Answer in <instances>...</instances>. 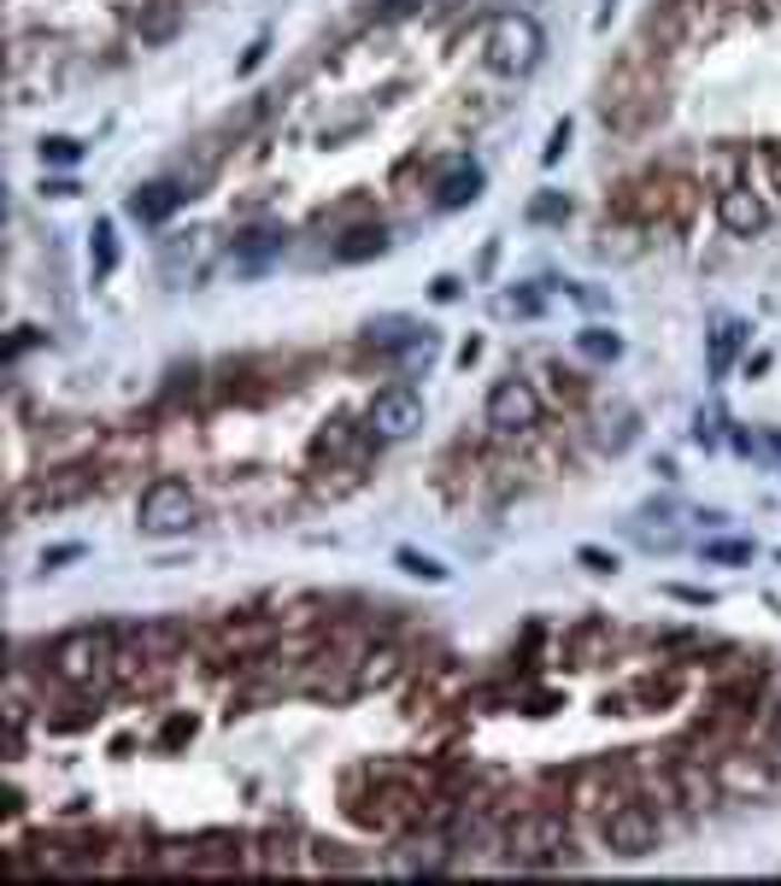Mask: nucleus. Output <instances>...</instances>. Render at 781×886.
Here are the masks:
<instances>
[{
	"mask_svg": "<svg viewBox=\"0 0 781 886\" xmlns=\"http://www.w3.org/2000/svg\"><path fill=\"white\" fill-rule=\"evenodd\" d=\"M89 487H94V470H89V464H66V470H48V476H36L30 493H24V505L66 511V505H77Z\"/></svg>",
	"mask_w": 781,
	"mask_h": 886,
	"instance_id": "f8f14e48",
	"label": "nucleus"
},
{
	"mask_svg": "<svg viewBox=\"0 0 781 886\" xmlns=\"http://www.w3.org/2000/svg\"><path fill=\"white\" fill-rule=\"evenodd\" d=\"M182 200H194V194L182 189L177 177H159V182H141V189L123 200V212H130L136 223H164L171 212H182Z\"/></svg>",
	"mask_w": 781,
	"mask_h": 886,
	"instance_id": "ddd939ff",
	"label": "nucleus"
},
{
	"mask_svg": "<svg viewBox=\"0 0 781 886\" xmlns=\"http://www.w3.org/2000/svg\"><path fill=\"white\" fill-rule=\"evenodd\" d=\"M770 739H775V752H781V711H775V728H770Z\"/></svg>",
	"mask_w": 781,
	"mask_h": 886,
	"instance_id": "58836bf2",
	"label": "nucleus"
},
{
	"mask_svg": "<svg viewBox=\"0 0 781 886\" xmlns=\"http://www.w3.org/2000/svg\"><path fill=\"white\" fill-rule=\"evenodd\" d=\"M600 112H605L611 130H623V135L647 130V123L664 112V77H658V66H652L647 53H623V66L605 77Z\"/></svg>",
	"mask_w": 781,
	"mask_h": 886,
	"instance_id": "f257e3e1",
	"label": "nucleus"
},
{
	"mask_svg": "<svg viewBox=\"0 0 781 886\" xmlns=\"http://www.w3.org/2000/svg\"><path fill=\"white\" fill-rule=\"evenodd\" d=\"M247 839L236 834H206L194 839V875H236V869H253V857H241Z\"/></svg>",
	"mask_w": 781,
	"mask_h": 886,
	"instance_id": "4468645a",
	"label": "nucleus"
},
{
	"mask_svg": "<svg viewBox=\"0 0 781 886\" xmlns=\"http://www.w3.org/2000/svg\"><path fill=\"white\" fill-rule=\"evenodd\" d=\"M94 246H89V264H94V276H112V264H118V241H112V223H94V235H89Z\"/></svg>",
	"mask_w": 781,
	"mask_h": 886,
	"instance_id": "a878e982",
	"label": "nucleus"
},
{
	"mask_svg": "<svg viewBox=\"0 0 781 886\" xmlns=\"http://www.w3.org/2000/svg\"><path fill=\"white\" fill-rule=\"evenodd\" d=\"M575 805H582V811H593V816L617 811V805H623V781H617L611 769H593V775H582V787H575Z\"/></svg>",
	"mask_w": 781,
	"mask_h": 886,
	"instance_id": "aec40b11",
	"label": "nucleus"
},
{
	"mask_svg": "<svg viewBox=\"0 0 781 886\" xmlns=\"http://www.w3.org/2000/svg\"><path fill=\"white\" fill-rule=\"evenodd\" d=\"M717 781H723L729 793H764L770 787V775L758 764H740V757H723V764H717Z\"/></svg>",
	"mask_w": 781,
	"mask_h": 886,
	"instance_id": "4be33fe9",
	"label": "nucleus"
},
{
	"mask_svg": "<svg viewBox=\"0 0 781 886\" xmlns=\"http://www.w3.org/2000/svg\"><path fill=\"white\" fill-rule=\"evenodd\" d=\"M282 246H288V235H282V230H253V235H241V241H236V253H230V259H236V271H241V276H253V271H264L271 259H282Z\"/></svg>",
	"mask_w": 781,
	"mask_h": 886,
	"instance_id": "f3484780",
	"label": "nucleus"
},
{
	"mask_svg": "<svg viewBox=\"0 0 781 886\" xmlns=\"http://www.w3.org/2000/svg\"><path fill=\"white\" fill-rule=\"evenodd\" d=\"M541 53H547V36H541V24H534L529 12H500V18H488V36H482L488 71H500V77H529L534 66H541Z\"/></svg>",
	"mask_w": 781,
	"mask_h": 886,
	"instance_id": "7ed1b4c3",
	"label": "nucleus"
},
{
	"mask_svg": "<svg viewBox=\"0 0 781 886\" xmlns=\"http://www.w3.org/2000/svg\"><path fill=\"white\" fill-rule=\"evenodd\" d=\"M189 734H194V716H177V723H164V746H182Z\"/></svg>",
	"mask_w": 781,
	"mask_h": 886,
	"instance_id": "e433bc0d",
	"label": "nucleus"
},
{
	"mask_svg": "<svg viewBox=\"0 0 781 886\" xmlns=\"http://www.w3.org/2000/svg\"><path fill=\"white\" fill-rule=\"evenodd\" d=\"M394 669H400V652H394V646L364 652V657H359V687H382V682H394Z\"/></svg>",
	"mask_w": 781,
	"mask_h": 886,
	"instance_id": "5701e85b",
	"label": "nucleus"
},
{
	"mask_svg": "<svg viewBox=\"0 0 781 886\" xmlns=\"http://www.w3.org/2000/svg\"><path fill=\"white\" fill-rule=\"evenodd\" d=\"M418 429H423V400L411 394V387H382L364 411L370 441H405V435H418Z\"/></svg>",
	"mask_w": 781,
	"mask_h": 886,
	"instance_id": "0eeeda50",
	"label": "nucleus"
},
{
	"mask_svg": "<svg viewBox=\"0 0 781 886\" xmlns=\"http://www.w3.org/2000/svg\"><path fill=\"white\" fill-rule=\"evenodd\" d=\"M564 148H570V118L552 123V135H547V148H541V164H559V159H564Z\"/></svg>",
	"mask_w": 781,
	"mask_h": 886,
	"instance_id": "7c9ffc66",
	"label": "nucleus"
},
{
	"mask_svg": "<svg viewBox=\"0 0 781 886\" xmlns=\"http://www.w3.org/2000/svg\"><path fill=\"white\" fill-rule=\"evenodd\" d=\"M277 634H282V623H271V616H230V623H218L212 646L223 664H253V657L271 652Z\"/></svg>",
	"mask_w": 781,
	"mask_h": 886,
	"instance_id": "1a4fd4ad",
	"label": "nucleus"
},
{
	"mask_svg": "<svg viewBox=\"0 0 781 886\" xmlns=\"http://www.w3.org/2000/svg\"><path fill=\"white\" fill-rule=\"evenodd\" d=\"M264 53H271V36H259L253 48L241 53V71H259V66H264Z\"/></svg>",
	"mask_w": 781,
	"mask_h": 886,
	"instance_id": "c9c22d12",
	"label": "nucleus"
},
{
	"mask_svg": "<svg viewBox=\"0 0 781 886\" xmlns=\"http://www.w3.org/2000/svg\"><path fill=\"white\" fill-rule=\"evenodd\" d=\"M775 558H781V552H775Z\"/></svg>",
	"mask_w": 781,
	"mask_h": 886,
	"instance_id": "79ce46f5",
	"label": "nucleus"
},
{
	"mask_svg": "<svg viewBox=\"0 0 781 886\" xmlns=\"http://www.w3.org/2000/svg\"><path fill=\"white\" fill-rule=\"evenodd\" d=\"M705 558L711 564H752V541H711Z\"/></svg>",
	"mask_w": 781,
	"mask_h": 886,
	"instance_id": "c756f323",
	"label": "nucleus"
},
{
	"mask_svg": "<svg viewBox=\"0 0 781 886\" xmlns=\"http://www.w3.org/2000/svg\"><path fill=\"white\" fill-rule=\"evenodd\" d=\"M200 523V500L189 493V482L159 476L141 493V534H189Z\"/></svg>",
	"mask_w": 781,
	"mask_h": 886,
	"instance_id": "423d86ee",
	"label": "nucleus"
},
{
	"mask_svg": "<svg viewBox=\"0 0 781 886\" xmlns=\"http://www.w3.org/2000/svg\"><path fill=\"white\" fill-rule=\"evenodd\" d=\"M82 558V546H48L41 552V570H59V564H77Z\"/></svg>",
	"mask_w": 781,
	"mask_h": 886,
	"instance_id": "f704fd0d",
	"label": "nucleus"
},
{
	"mask_svg": "<svg viewBox=\"0 0 781 886\" xmlns=\"http://www.w3.org/2000/svg\"><path fill=\"white\" fill-rule=\"evenodd\" d=\"M429 294H435V300H459V282H452V276H435V288H429Z\"/></svg>",
	"mask_w": 781,
	"mask_h": 886,
	"instance_id": "4c0bfd02",
	"label": "nucleus"
},
{
	"mask_svg": "<svg viewBox=\"0 0 781 886\" xmlns=\"http://www.w3.org/2000/svg\"><path fill=\"white\" fill-rule=\"evenodd\" d=\"M382 246H388V230H382V223H359L353 235H341L336 259H341V264H364V259H377Z\"/></svg>",
	"mask_w": 781,
	"mask_h": 886,
	"instance_id": "412c9836",
	"label": "nucleus"
},
{
	"mask_svg": "<svg viewBox=\"0 0 781 886\" xmlns=\"http://www.w3.org/2000/svg\"><path fill=\"white\" fill-rule=\"evenodd\" d=\"M734 353H740V323H717V335H711V376H729Z\"/></svg>",
	"mask_w": 781,
	"mask_h": 886,
	"instance_id": "b1692460",
	"label": "nucleus"
},
{
	"mask_svg": "<svg viewBox=\"0 0 781 886\" xmlns=\"http://www.w3.org/2000/svg\"><path fill=\"white\" fill-rule=\"evenodd\" d=\"M112 664H118V634L112 628H71V634H59L53 652H48V675L71 693H100L112 682Z\"/></svg>",
	"mask_w": 781,
	"mask_h": 886,
	"instance_id": "f03ea898",
	"label": "nucleus"
},
{
	"mask_svg": "<svg viewBox=\"0 0 781 886\" xmlns=\"http://www.w3.org/2000/svg\"><path fill=\"white\" fill-rule=\"evenodd\" d=\"M534 423H541V394H534V382H523V376L493 382V394H488V429L493 435H523Z\"/></svg>",
	"mask_w": 781,
	"mask_h": 886,
	"instance_id": "6e6552de",
	"label": "nucleus"
},
{
	"mask_svg": "<svg viewBox=\"0 0 781 886\" xmlns=\"http://www.w3.org/2000/svg\"><path fill=\"white\" fill-rule=\"evenodd\" d=\"M575 564L593 570V575H617V558H611V552H600V546H582V552H575Z\"/></svg>",
	"mask_w": 781,
	"mask_h": 886,
	"instance_id": "2f4dec72",
	"label": "nucleus"
},
{
	"mask_svg": "<svg viewBox=\"0 0 781 886\" xmlns=\"http://www.w3.org/2000/svg\"><path fill=\"white\" fill-rule=\"evenodd\" d=\"M770 7H781V0H770Z\"/></svg>",
	"mask_w": 781,
	"mask_h": 886,
	"instance_id": "a19ab883",
	"label": "nucleus"
},
{
	"mask_svg": "<svg viewBox=\"0 0 781 886\" xmlns=\"http://www.w3.org/2000/svg\"><path fill=\"white\" fill-rule=\"evenodd\" d=\"M770 446H775V452H781V435H770Z\"/></svg>",
	"mask_w": 781,
	"mask_h": 886,
	"instance_id": "ea45409f",
	"label": "nucleus"
},
{
	"mask_svg": "<svg viewBox=\"0 0 781 886\" xmlns=\"http://www.w3.org/2000/svg\"><path fill=\"white\" fill-rule=\"evenodd\" d=\"M575 346H582L588 359H617V353H623V335H611V329H582Z\"/></svg>",
	"mask_w": 781,
	"mask_h": 886,
	"instance_id": "bb28decb",
	"label": "nucleus"
},
{
	"mask_svg": "<svg viewBox=\"0 0 781 886\" xmlns=\"http://www.w3.org/2000/svg\"><path fill=\"white\" fill-rule=\"evenodd\" d=\"M470 200H482V164L477 159H452L441 171V182H435V205L441 212H459V205H470Z\"/></svg>",
	"mask_w": 781,
	"mask_h": 886,
	"instance_id": "2eb2a0df",
	"label": "nucleus"
},
{
	"mask_svg": "<svg viewBox=\"0 0 781 886\" xmlns=\"http://www.w3.org/2000/svg\"><path fill=\"white\" fill-rule=\"evenodd\" d=\"M418 7H429V0H377V18H388V24H394V18H411Z\"/></svg>",
	"mask_w": 781,
	"mask_h": 886,
	"instance_id": "72a5a7b5",
	"label": "nucleus"
},
{
	"mask_svg": "<svg viewBox=\"0 0 781 886\" xmlns=\"http://www.w3.org/2000/svg\"><path fill=\"white\" fill-rule=\"evenodd\" d=\"M218 259V235L212 230H189V235H171L164 241V276L171 282H200Z\"/></svg>",
	"mask_w": 781,
	"mask_h": 886,
	"instance_id": "9d476101",
	"label": "nucleus"
},
{
	"mask_svg": "<svg viewBox=\"0 0 781 886\" xmlns=\"http://www.w3.org/2000/svg\"><path fill=\"white\" fill-rule=\"evenodd\" d=\"M36 153H41V164H77V159H82V148H77L71 135H41Z\"/></svg>",
	"mask_w": 781,
	"mask_h": 886,
	"instance_id": "c85d7f7f",
	"label": "nucleus"
},
{
	"mask_svg": "<svg viewBox=\"0 0 781 886\" xmlns=\"http://www.w3.org/2000/svg\"><path fill=\"white\" fill-rule=\"evenodd\" d=\"M500 312H505V318H534V312H541V294H505Z\"/></svg>",
	"mask_w": 781,
	"mask_h": 886,
	"instance_id": "473e14b6",
	"label": "nucleus"
},
{
	"mask_svg": "<svg viewBox=\"0 0 781 886\" xmlns=\"http://www.w3.org/2000/svg\"><path fill=\"white\" fill-rule=\"evenodd\" d=\"M364 341L377 353H429V329H418L411 318H377L364 329Z\"/></svg>",
	"mask_w": 781,
	"mask_h": 886,
	"instance_id": "dca6fc26",
	"label": "nucleus"
},
{
	"mask_svg": "<svg viewBox=\"0 0 781 886\" xmlns=\"http://www.w3.org/2000/svg\"><path fill=\"white\" fill-rule=\"evenodd\" d=\"M564 852H570V822H564V811L534 805V811H518V816L505 822V857L518 863V869L559 863Z\"/></svg>",
	"mask_w": 781,
	"mask_h": 886,
	"instance_id": "20e7f679",
	"label": "nucleus"
},
{
	"mask_svg": "<svg viewBox=\"0 0 781 886\" xmlns=\"http://www.w3.org/2000/svg\"><path fill=\"white\" fill-rule=\"evenodd\" d=\"M394 564H400L405 575H418V582H435V587L447 582V564H441V558H429V552H411V546H400V552H394Z\"/></svg>",
	"mask_w": 781,
	"mask_h": 886,
	"instance_id": "393cba45",
	"label": "nucleus"
},
{
	"mask_svg": "<svg viewBox=\"0 0 781 886\" xmlns=\"http://www.w3.org/2000/svg\"><path fill=\"white\" fill-rule=\"evenodd\" d=\"M600 839L617 857H647V852H658V839H664V822H658V811L641 805V798H623L617 811L600 816Z\"/></svg>",
	"mask_w": 781,
	"mask_h": 886,
	"instance_id": "39448f33",
	"label": "nucleus"
},
{
	"mask_svg": "<svg viewBox=\"0 0 781 886\" xmlns=\"http://www.w3.org/2000/svg\"><path fill=\"white\" fill-rule=\"evenodd\" d=\"M670 182L664 177H647V182H623V194H617V212L623 218H658L670 205Z\"/></svg>",
	"mask_w": 781,
	"mask_h": 886,
	"instance_id": "a211bd4d",
	"label": "nucleus"
},
{
	"mask_svg": "<svg viewBox=\"0 0 781 886\" xmlns=\"http://www.w3.org/2000/svg\"><path fill=\"white\" fill-rule=\"evenodd\" d=\"M564 218H570V200H564V194L547 189V194L529 200V223H564Z\"/></svg>",
	"mask_w": 781,
	"mask_h": 886,
	"instance_id": "cd10ccee",
	"label": "nucleus"
},
{
	"mask_svg": "<svg viewBox=\"0 0 781 886\" xmlns=\"http://www.w3.org/2000/svg\"><path fill=\"white\" fill-rule=\"evenodd\" d=\"M182 30V7L177 0H148V7H136V36L141 41H171Z\"/></svg>",
	"mask_w": 781,
	"mask_h": 886,
	"instance_id": "6ab92c4d",
	"label": "nucleus"
},
{
	"mask_svg": "<svg viewBox=\"0 0 781 886\" xmlns=\"http://www.w3.org/2000/svg\"><path fill=\"white\" fill-rule=\"evenodd\" d=\"M717 223H723L729 235H758L770 223V205L752 182H729V189H717Z\"/></svg>",
	"mask_w": 781,
	"mask_h": 886,
	"instance_id": "9b49d317",
	"label": "nucleus"
}]
</instances>
